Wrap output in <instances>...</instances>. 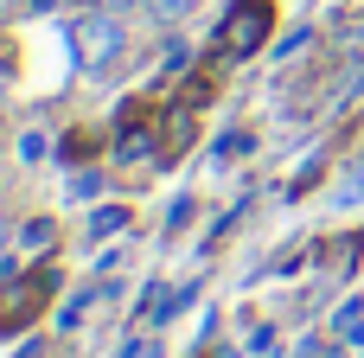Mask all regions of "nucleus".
<instances>
[{
    "instance_id": "0eeeda50",
    "label": "nucleus",
    "mask_w": 364,
    "mask_h": 358,
    "mask_svg": "<svg viewBox=\"0 0 364 358\" xmlns=\"http://www.w3.org/2000/svg\"><path fill=\"white\" fill-rule=\"evenodd\" d=\"M102 6H128V0H102Z\"/></svg>"
},
{
    "instance_id": "7ed1b4c3",
    "label": "nucleus",
    "mask_w": 364,
    "mask_h": 358,
    "mask_svg": "<svg viewBox=\"0 0 364 358\" xmlns=\"http://www.w3.org/2000/svg\"><path fill=\"white\" fill-rule=\"evenodd\" d=\"M358 199H364V154L339 173V186H333V205H358Z\"/></svg>"
},
{
    "instance_id": "6e6552de",
    "label": "nucleus",
    "mask_w": 364,
    "mask_h": 358,
    "mask_svg": "<svg viewBox=\"0 0 364 358\" xmlns=\"http://www.w3.org/2000/svg\"><path fill=\"white\" fill-rule=\"evenodd\" d=\"M0 243H6V224H0Z\"/></svg>"
},
{
    "instance_id": "20e7f679",
    "label": "nucleus",
    "mask_w": 364,
    "mask_h": 358,
    "mask_svg": "<svg viewBox=\"0 0 364 358\" xmlns=\"http://www.w3.org/2000/svg\"><path fill=\"white\" fill-rule=\"evenodd\" d=\"M141 6H147V13H154L160 26H179V19L192 13V0H141Z\"/></svg>"
},
{
    "instance_id": "f03ea898",
    "label": "nucleus",
    "mask_w": 364,
    "mask_h": 358,
    "mask_svg": "<svg viewBox=\"0 0 364 358\" xmlns=\"http://www.w3.org/2000/svg\"><path fill=\"white\" fill-rule=\"evenodd\" d=\"M262 26H269V6H262V0H250V13H243V6L230 13L224 45H230V51H256V45H262Z\"/></svg>"
},
{
    "instance_id": "39448f33",
    "label": "nucleus",
    "mask_w": 364,
    "mask_h": 358,
    "mask_svg": "<svg viewBox=\"0 0 364 358\" xmlns=\"http://www.w3.org/2000/svg\"><path fill=\"white\" fill-rule=\"evenodd\" d=\"M122 224H128V211H122V205H109V211H96V218H90V237H115Z\"/></svg>"
},
{
    "instance_id": "f257e3e1",
    "label": "nucleus",
    "mask_w": 364,
    "mask_h": 358,
    "mask_svg": "<svg viewBox=\"0 0 364 358\" xmlns=\"http://www.w3.org/2000/svg\"><path fill=\"white\" fill-rule=\"evenodd\" d=\"M70 45H77V64H83V70H109V64L128 51V32H122V19H115L109 6H96V13H83V19L70 26Z\"/></svg>"
},
{
    "instance_id": "423d86ee",
    "label": "nucleus",
    "mask_w": 364,
    "mask_h": 358,
    "mask_svg": "<svg viewBox=\"0 0 364 358\" xmlns=\"http://www.w3.org/2000/svg\"><path fill=\"white\" fill-rule=\"evenodd\" d=\"M96 192H102V179H96V173H77V179H70V199H77V205H90Z\"/></svg>"
}]
</instances>
